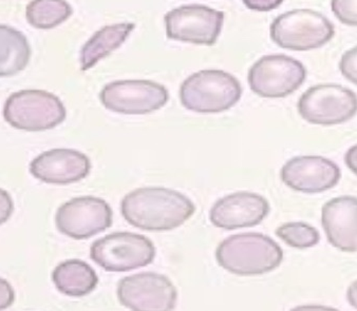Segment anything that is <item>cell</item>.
<instances>
[{"label": "cell", "mask_w": 357, "mask_h": 311, "mask_svg": "<svg viewBox=\"0 0 357 311\" xmlns=\"http://www.w3.org/2000/svg\"><path fill=\"white\" fill-rule=\"evenodd\" d=\"M283 183L303 193H321L337 185L342 177L340 167L330 159L303 155L287 161L280 172Z\"/></svg>", "instance_id": "obj_13"}, {"label": "cell", "mask_w": 357, "mask_h": 311, "mask_svg": "<svg viewBox=\"0 0 357 311\" xmlns=\"http://www.w3.org/2000/svg\"><path fill=\"white\" fill-rule=\"evenodd\" d=\"M168 91L160 83L143 79L108 83L100 94L106 109L126 115H143L157 111L167 104Z\"/></svg>", "instance_id": "obj_9"}, {"label": "cell", "mask_w": 357, "mask_h": 311, "mask_svg": "<svg viewBox=\"0 0 357 311\" xmlns=\"http://www.w3.org/2000/svg\"><path fill=\"white\" fill-rule=\"evenodd\" d=\"M3 116L14 128L38 132L61 125L67 111L61 100L50 92L22 90L8 98Z\"/></svg>", "instance_id": "obj_5"}, {"label": "cell", "mask_w": 357, "mask_h": 311, "mask_svg": "<svg viewBox=\"0 0 357 311\" xmlns=\"http://www.w3.org/2000/svg\"><path fill=\"white\" fill-rule=\"evenodd\" d=\"M347 298L349 304L357 309V280L351 284L347 292Z\"/></svg>", "instance_id": "obj_28"}, {"label": "cell", "mask_w": 357, "mask_h": 311, "mask_svg": "<svg viewBox=\"0 0 357 311\" xmlns=\"http://www.w3.org/2000/svg\"><path fill=\"white\" fill-rule=\"evenodd\" d=\"M135 29V24H118L106 26L94 33L81 50V69L89 70L98 61L120 48Z\"/></svg>", "instance_id": "obj_18"}, {"label": "cell", "mask_w": 357, "mask_h": 311, "mask_svg": "<svg viewBox=\"0 0 357 311\" xmlns=\"http://www.w3.org/2000/svg\"><path fill=\"white\" fill-rule=\"evenodd\" d=\"M344 161H346V165L348 166L349 169L355 175H357V145L349 149L348 152L346 153V157H344Z\"/></svg>", "instance_id": "obj_27"}, {"label": "cell", "mask_w": 357, "mask_h": 311, "mask_svg": "<svg viewBox=\"0 0 357 311\" xmlns=\"http://www.w3.org/2000/svg\"><path fill=\"white\" fill-rule=\"evenodd\" d=\"M276 235L293 248L307 249L319 243V232L311 225L303 222H290L276 229Z\"/></svg>", "instance_id": "obj_21"}, {"label": "cell", "mask_w": 357, "mask_h": 311, "mask_svg": "<svg viewBox=\"0 0 357 311\" xmlns=\"http://www.w3.org/2000/svg\"><path fill=\"white\" fill-rule=\"evenodd\" d=\"M331 9L342 24L357 26V0H331Z\"/></svg>", "instance_id": "obj_22"}, {"label": "cell", "mask_w": 357, "mask_h": 311, "mask_svg": "<svg viewBox=\"0 0 357 311\" xmlns=\"http://www.w3.org/2000/svg\"><path fill=\"white\" fill-rule=\"evenodd\" d=\"M340 70L347 81L357 86V46L342 55L340 61Z\"/></svg>", "instance_id": "obj_23"}, {"label": "cell", "mask_w": 357, "mask_h": 311, "mask_svg": "<svg viewBox=\"0 0 357 311\" xmlns=\"http://www.w3.org/2000/svg\"><path fill=\"white\" fill-rule=\"evenodd\" d=\"M91 170L89 157L73 149H53L33 159L30 172L35 179L47 184L68 185L88 177Z\"/></svg>", "instance_id": "obj_15"}, {"label": "cell", "mask_w": 357, "mask_h": 311, "mask_svg": "<svg viewBox=\"0 0 357 311\" xmlns=\"http://www.w3.org/2000/svg\"><path fill=\"white\" fill-rule=\"evenodd\" d=\"M242 88L239 81L221 70L194 73L180 88L182 105L197 113H220L239 102Z\"/></svg>", "instance_id": "obj_3"}, {"label": "cell", "mask_w": 357, "mask_h": 311, "mask_svg": "<svg viewBox=\"0 0 357 311\" xmlns=\"http://www.w3.org/2000/svg\"><path fill=\"white\" fill-rule=\"evenodd\" d=\"M73 13L66 0H32L26 6V18L33 28L50 30L65 22Z\"/></svg>", "instance_id": "obj_20"}, {"label": "cell", "mask_w": 357, "mask_h": 311, "mask_svg": "<svg viewBox=\"0 0 357 311\" xmlns=\"http://www.w3.org/2000/svg\"><path fill=\"white\" fill-rule=\"evenodd\" d=\"M299 114L310 124L333 126L357 114V95L348 88L323 83L307 89L299 98Z\"/></svg>", "instance_id": "obj_7"}, {"label": "cell", "mask_w": 357, "mask_h": 311, "mask_svg": "<svg viewBox=\"0 0 357 311\" xmlns=\"http://www.w3.org/2000/svg\"><path fill=\"white\" fill-rule=\"evenodd\" d=\"M118 296L131 310L168 311L176 307L178 292L167 276L142 272L121 280Z\"/></svg>", "instance_id": "obj_11"}, {"label": "cell", "mask_w": 357, "mask_h": 311, "mask_svg": "<svg viewBox=\"0 0 357 311\" xmlns=\"http://www.w3.org/2000/svg\"><path fill=\"white\" fill-rule=\"evenodd\" d=\"M164 20L170 40L213 46L222 31L225 13L205 6H182L168 12Z\"/></svg>", "instance_id": "obj_10"}, {"label": "cell", "mask_w": 357, "mask_h": 311, "mask_svg": "<svg viewBox=\"0 0 357 311\" xmlns=\"http://www.w3.org/2000/svg\"><path fill=\"white\" fill-rule=\"evenodd\" d=\"M219 265L238 276H259L280 266L283 251L274 239L257 232L231 235L216 251Z\"/></svg>", "instance_id": "obj_2"}, {"label": "cell", "mask_w": 357, "mask_h": 311, "mask_svg": "<svg viewBox=\"0 0 357 311\" xmlns=\"http://www.w3.org/2000/svg\"><path fill=\"white\" fill-rule=\"evenodd\" d=\"M270 212V204L264 196L251 192H237L217 200L209 218L213 226L227 230L259 225Z\"/></svg>", "instance_id": "obj_14"}, {"label": "cell", "mask_w": 357, "mask_h": 311, "mask_svg": "<svg viewBox=\"0 0 357 311\" xmlns=\"http://www.w3.org/2000/svg\"><path fill=\"white\" fill-rule=\"evenodd\" d=\"M15 300V292L6 280L0 278V310L11 306Z\"/></svg>", "instance_id": "obj_26"}, {"label": "cell", "mask_w": 357, "mask_h": 311, "mask_svg": "<svg viewBox=\"0 0 357 311\" xmlns=\"http://www.w3.org/2000/svg\"><path fill=\"white\" fill-rule=\"evenodd\" d=\"M52 281L61 294L81 298L91 294L98 283L93 268L81 260H68L59 264L52 273Z\"/></svg>", "instance_id": "obj_17"}, {"label": "cell", "mask_w": 357, "mask_h": 311, "mask_svg": "<svg viewBox=\"0 0 357 311\" xmlns=\"http://www.w3.org/2000/svg\"><path fill=\"white\" fill-rule=\"evenodd\" d=\"M246 8L253 11L268 12L277 9L283 0H242Z\"/></svg>", "instance_id": "obj_25"}, {"label": "cell", "mask_w": 357, "mask_h": 311, "mask_svg": "<svg viewBox=\"0 0 357 311\" xmlns=\"http://www.w3.org/2000/svg\"><path fill=\"white\" fill-rule=\"evenodd\" d=\"M31 47L26 36L12 26L0 24V77H10L26 69Z\"/></svg>", "instance_id": "obj_19"}, {"label": "cell", "mask_w": 357, "mask_h": 311, "mask_svg": "<svg viewBox=\"0 0 357 311\" xmlns=\"http://www.w3.org/2000/svg\"><path fill=\"white\" fill-rule=\"evenodd\" d=\"M321 224L332 246L344 253H356L357 198L338 196L326 202Z\"/></svg>", "instance_id": "obj_16"}, {"label": "cell", "mask_w": 357, "mask_h": 311, "mask_svg": "<svg viewBox=\"0 0 357 311\" xmlns=\"http://www.w3.org/2000/svg\"><path fill=\"white\" fill-rule=\"evenodd\" d=\"M125 220L142 230L168 231L183 225L196 212L194 202L180 192L167 188L133 190L121 204Z\"/></svg>", "instance_id": "obj_1"}, {"label": "cell", "mask_w": 357, "mask_h": 311, "mask_svg": "<svg viewBox=\"0 0 357 311\" xmlns=\"http://www.w3.org/2000/svg\"><path fill=\"white\" fill-rule=\"evenodd\" d=\"M307 79L305 65L283 54L266 55L248 72V85L261 97L282 98L299 89Z\"/></svg>", "instance_id": "obj_8"}, {"label": "cell", "mask_w": 357, "mask_h": 311, "mask_svg": "<svg viewBox=\"0 0 357 311\" xmlns=\"http://www.w3.org/2000/svg\"><path fill=\"white\" fill-rule=\"evenodd\" d=\"M90 257L106 271L126 272L153 263L155 248L144 235L114 232L94 241Z\"/></svg>", "instance_id": "obj_6"}, {"label": "cell", "mask_w": 357, "mask_h": 311, "mask_svg": "<svg viewBox=\"0 0 357 311\" xmlns=\"http://www.w3.org/2000/svg\"><path fill=\"white\" fill-rule=\"evenodd\" d=\"M14 212V202L6 190L0 189V225L9 221Z\"/></svg>", "instance_id": "obj_24"}, {"label": "cell", "mask_w": 357, "mask_h": 311, "mask_svg": "<svg viewBox=\"0 0 357 311\" xmlns=\"http://www.w3.org/2000/svg\"><path fill=\"white\" fill-rule=\"evenodd\" d=\"M271 38L282 49L310 51L321 48L335 35L333 24L323 14L309 9L281 14L271 24Z\"/></svg>", "instance_id": "obj_4"}, {"label": "cell", "mask_w": 357, "mask_h": 311, "mask_svg": "<svg viewBox=\"0 0 357 311\" xmlns=\"http://www.w3.org/2000/svg\"><path fill=\"white\" fill-rule=\"evenodd\" d=\"M57 229L66 237L86 239L107 230L112 225V210L108 202L94 196L68 200L55 216Z\"/></svg>", "instance_id": "obj_12"}]
</instances>
